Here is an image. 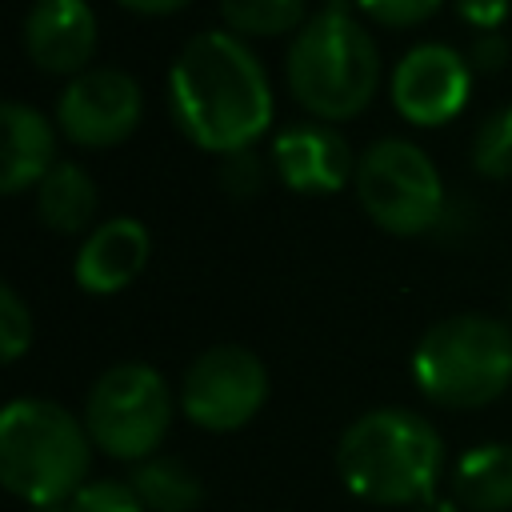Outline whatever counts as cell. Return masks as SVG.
<instances>
[{
    "label": "cell",
    "mask_w": 512,
    "mask_h": 512,
    "mask_svg": "<svg viewBox=\"0 0 512 512\" xmlns=\"http://www.w3.org/2000/svg\"><path fill=\"white\" fill-rule=\"evenodd\" d=\"M168 112L176 128L208 152L252 148L272 124V88L244 36L204 28L184 40L168 68Z\"/></svg>",
    "instance_id": "1"
},
{
    "label": "cell",
    "mask_w": 512,
    "mask_h": 512,
    "mask_svg": "<svg viewBox=\"0 0 512 512\" xmlns=\"http://www.w3.org/2000/svg\"><path fill=\"white\" fill-rule=\"evenodd\" d=\"M336 472L356 500L424 504L444 472V440L412 408H372L340 432Z\"/></svg>",
    "instance_id": "2"
},
{
    "label": "cell",
    "mask_w": 512,
    "mask_h": 512,
    "mask_svg": "<svg viewBox=\"0 0 512 512\" xmlns=\"http://www.w3.org/2000/svg\"><path fill=\"white\" fill-rule=\"evenodd\" d=\"M284 76L300 108L316 120H348L368 108L380 84V52L344 0H328L304 20L284 56Z\"/></svg>",
    "instance_id": "3"
},
{
    "label": "cell",
    "mask_w": 512,
    "mask_h": 512,
    "mask_svg": "<svg viewBox=\"0 0 512 512\" xmlns=\"http://www.w3.org/2000/svg\"><path fill=\"white\" fill-rule=\"evenodd\" d=\"M92 436L56 400L20 396L0 412V480L32 508L68 504L88 480Z\"/></svg>",
    "instance_id": "4"
},
{
    "label": "cell",
    "mask_w": 512,
    "mask_h": 512,
    "mask_svg": "<svg viewBox=\"0 0 512 512\" xmlns=\"http://www.w3.org/2000/svg\"><path fill=\"white\" fill-rule=\"evenodd\" d=\"M416 388L440 408H484L512 384V324L488 312L436 320L412 352Z\"/></svg>",
    "instance_id": "5"
},
{
    "label": "cell",
    "mask_w": 512,
    "mask_h": 512,
    "mask_svg": "<svg viewBox=\"0 0 512 512\" xmlns=\"http://www.w3.org/2000/svg\"><path fill=\"white\" fill-rule=\"evenodd\" d=\"M352 184L364 216L392 236H420L444 216V180L412 140L384 136L368 144Z\"/></svg>",
    "instance_id": "6"
},
{
    "label": "cell",
    "mask_w": 512,
    "mask_h": 512,
    "mask_svg": "<svg viewBox=\"0 0 512 512\" xmlns=\"http://www.w3.org/2000/svg\"><path fill=\"white\" fill-rule=\"evenodd\" d=\"M172 424V392L152 364L128 360L100 372L84 400V428L112 460H152Z\"/></svg>",
    "instance_id": "7"
},
{
    "label": "cell",
    "mask_w": 512,
    "mask_h": 512,
    "mask_svg": "<svg viewBox=\"0 0 512 512\" xmlns=\"http://www.w3.org/2000/svg\"><path fill=\"white\" fill-rule=\"evenodd\" d=\"M268 400V372L256 352L244 344H212L204 348L180 384L184 416L204 432H236L244 428Z\"/></svg>",
    "instance_id": "8"
},
{
    "label": "cell",
    "mask_w": 512,
    "mask_h": 512,
    "mask_svg": "<svg viewBox=\"0 0 512 512\" xmlns=\"http://www.w3.org/2000/svg\"><path fill=\"white\" fill-rule=\"evenodd\" d=\"M144 96L124 68H84L56 100V128L80 148H112L140 124Z\"/></svg>",
    "instance_id": "9"
},
{
    "label": "cell",
    "mask_w": 512,
    "mask_h": 512,
    "mask_svg": "<svg viewBox=\"0 0 512 512\" xmlns=\"http://www.w3.org/2000/svg\"><path fill=\"white\" fill-rule=\"evenodd\" d=\"M468 88H472L468 56H460L456 48H448L440 40H424V44L408 48L388 76V96H392L396 112L420 128H436V124L452 120L464 108Z\"/></svg>",
    "instance_id": "10"
},
{
    "label": "cell",
    "mask_w": 512,
    "mask_h": 512,
    "mask_svg": "<svg viewBox=\"0 0 512 512\" xmlns=\"http://www.w3.org/2000/svg\"><path fill=\"white\" fill-rule=\"evenodd\" d=\"M272 168L300 196H332L356 176L348 140L320 120L284 124L272 140Z\"/></svg>",
    "instance_id": "11"
},
{
    "label": "cell",
    "mask_w": 512,
    "mask_h": 512,
    "mask_svg": "<svg viewBox=\"0 0 512 512\" xmlns=\"http://www.w3.org/2000/svg\"><path fill=\"white\" fill-rule=\"evenodd\" d=\"M96 32L88 0H36L20 24L28 60L52 76H80L96 52Z\"/></svg>",
    "instance_id": "12"
},
{
    "label": "cell",
    "mask_w": 512,
    "mask_h": 512,
    "mask_svg": "<svg viewBox=\"0 0 512 512\" xmlns=\"http://www.w3.org/2000/svg\"><path fill=\"white\" fill-rule=\"evenodd\" d=\"M148 252H152L148 228L136 216H116V220L96 224L84 236L76 264H72V276L84 292L112 296L140 276V268L148 264Z\"/></svg>",
    "instance_id": "13"
},
{
    "label": "cell",
    "mask_w": 512,
    "mask_h": 512,
    "mask_svg": "<svg viewBox=\"0 0 512 512\" xmlns=\"http://www.w3.org/2000/svg\"><path fill=\"white\" fill-rule=\"evenodd\" d=\"M4 152H0V192L16 196L28 184H40L56 164V124L24 100L0 104Z\"/></svg>",
    "instance_id": "14"
},
{
    "label": "cell",
    "mask_w": 512,
    "mask_h": 512,
    "mask_svg": "<svg viewBox=\"0 0 512 512\" xmlns=\"http://www.w3.org/2000/svg\"><path fill=\"white\" fill-rule=\"evenodd\" d=\"M96 208H100L96 180L72 160H56L48 176L36 184V216L48 232H60V236L84 232Z\"/></svg>",
    "instance_id": "15"
},
{
    "label": "cell",
    "mask_w": 512,
    "mask_h": 512,
    "mask_svg": "<svg viewBox=\"0 0 512 512\" xmlns=\"http://www.w3.org/2000/svg\"><path fill=\"white\" fill-rule=\"evenodd\" d=\"M452 500L468 512L512 508V444L468 448L452 468Z\"/></svg>",
    "instance_id": "16"
},
{
    "label": "cell",
    "mask_w": 512,
    "mask_h": 512,
    "mask_svg": "<svg viewBox=\"0 0 512 512\" xmlns=\"http://www.w3.org/2000/svg\"><path fill=\"white\" fill-rule=\"evenodd\" d=\"M136 496L144 500L148 512H196L204 500L200 480L176 460V456H152L140 460L128 476Z\"/></svg>",
    "instance_id": "17"
},
{
    "label": "cell",
    "mask_w": 512,
    "mask_h": 512,
    "mask_svg": "<svg viewBox=\"0 0 512 512\" xmlns=\"http://www.w3.org/2000/svg\"><path fill=\"white\" fill-rule=\"evenodd\" d=\"M308 0H220V16L236 36H284L304 28Z\"/></svg>",
    "instance_id": "18"
},
{
    "label": "cell",
    "mask_w": 512,
    "mask_h": 512,
    "mask_svg": "<svg viewBox=\"0 0 512 512\" xmlns=\"http://www.w3.org/2000/svg\"><path fill=\"white\" fill-rule=\"evenodd\" d=\"M472 168L488 180L512 176V100L492 108L472 136Z\"/></svg>",
    "instance_id": "19"
},
{
    "label": "cell",
    "mask_w": 512,
    "mask_h": 512,
    "mask_svg": "<svg viewBox=\"0 0 512 512\" xmlns=\"http://www.w3.org/2000/svg\"><path fill=\"white\" fill-rule=\"evenodd\" d=\"M216 180H220V188H224L232 200H252V196L264 192L268 168H264V160H260L252 148H236V152H224V156H220Z\"/></svg>",
    "instance_id": "20"
},
{
    "label": "cell",
    "mask_w": 512,
    "mask_h": 512,
    "mask_svg": "<svg viewBox=\"0 0 512 512\" xmlns=\"http://www.w3.org/2000/svg\"><path fill=\"white\" fill-rule=\"evenodd\" d=\"M64 512H148V508L136 496V488L124 480H88L64 504Z\"/></svg>",
    "instance_id": "21"
},
{
    "label": "cell",
    "mask_w": 512,
    "mask_h": 512,
    "mask_svg": "<svg viewBox=\"0 0 512 512\" xmlns=\"http://www.w3.org/2000/svg\"><path fill=\"white\" fill-rule=\"evenodd\" d=\"M32 344V312L12 284H0V356L12 364Z\"/></svg>",
    "instance_id": "22"
},
{
    "label": "cell",
    "mask_w": 512,
    "mask_h": 512,
    "mask_svg": "<svg viewBox=\"0 0 512 512\" xmlns=\"http://www.w3.org/2000/svg\"><path fill=\"white\" fill-rule=\"evenodd\" d=\"M440 4L444 0H356V8L384 28H412V24L428 20Z\"/></svg>",
    "instance_id": "23"
},
{
    "label": "cell",
    "mask_w": 512,
    "mask_h": 512,
    "mask_svg": "<svg viewBox=\"0 0 512 512\" xmlns=\"http://www.w3.org/2000/svg\"><path fill=\"white\" fill-rule=\"evenodd\" d=\"M508 52H512V44H508V36L500 28L476 32L472 48H468V64H472V72H500L508 64Z\"/></svg>",
    "instance_id": "24"
},
{
    "label": "cell",
    "mask_w": 512,
    "mask_h": 512,
    "mask_svg": "<svg viewBox=\"0 0 512 512\" xmlns=\"http://www.w3.org/2000/svg\"><path fill=\"white\" fill-rule=\"evenodd\" d=\"M508 4H512V0H452V12H456L464 24H472L476 32H492V28L504 24Z\"/></svg>",
    "instance_id": "25"
},
{
    "label": "cell",
    "mask_w": 512,
    "mask_h": 512,
    "mask_svg": "<svg viewBox=\"0 0 512 512\" xmlns=\"http://www.w3.org/2000/svg\"><path fill=\"white\" fill-rule=\"evenodd\" d=\"M116 4L140 16H168V12H180L188 0H116Z\"/></svg>",
    "instance_id": "26"
},
{
    "label": "cell",
    "mask_w": 512,
    "mask_h": 512,
    "mask_svg": "<svg viewBox=\"0 0 512 512\" xmlns=\"http://www.w3.org/2000/svg\"><path fill=\"white\" fill-rule=\"evenodd\" d=\"M460 504L456 500H448V496H428L424 504H416V512H456Z\"/></svg>",
    "instance_id": "27"
},
{
    "label": "cell",
    "mask_w": 512,
    "mask_h": 512,
    "mask_svg": "<svg viewBox=\"0 0 512 512\" xmlns=\"http://www.w3.org/2000/svg\"><path fill=\"white\" fill-rule=\"evenodd\" d=\"M36 512H64V504H56V508H36Z\"/></svg>",
    "instance_id": "28"
}]
</instances>
